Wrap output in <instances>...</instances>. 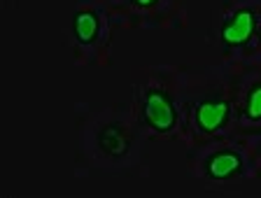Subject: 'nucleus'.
Segmentation results:
<instances>
[{"label": "nucleus", "instance_id": "obj_1", "mask_svg": "<svg viewBox=\"0 0 261 198\" xmlns=\"http://www.w3.org/2000/svg\"><path fill=\"white\" fill-rule=\"evenodd\" d=\"M142 117L156 133H170L177 124V107L161 89H149L142 103Z\"/></svg>", "mask_w": 261, "mask_h": 198}, {"label": "nucleus", "instance_id": "obj_4", "mask_svg": "<svg viewBox=\"0 0 261 198\" xmlns=\"http://www.w3.org/2000/svg\"><path fill=\"white\" fill-rule=\"evenodd\" d=\"M243 173V156L233 149H222L205 161V175L210 180H231Z\"/></svg>", "mask_w": 261, "mask_h": 198}, {"label": "nucleus", "instance_id": "obj_7", "mask_svg": "<svg viewBox=\"0 0 261 198\" xmlns=\"http://www.w3.org/2000/svg\"><path fill=\"white\" fill-rule=\"evenodd\" d=\"M245 117L250 121H261V84H254L245 100Z\"/></svg>", "mask_w": 261, "mask_h": 198}, {"label": "nucleus", "instance_id": "obj_5", "mask_svg": "<svg viewBox=\"0 0 261 198\" xmlns=\"http://www.w3.org/2000/svg\"><path fill=\"white\" fill-rule=\"evenodd\" d=\"M98 147L103 149L108 156H124L130 147V140L121 126L110 124V126H105L103 131H100V135H98Z\"/></svg>", "mask_w": 261, "mask_h": 198}, {"label": "nucleus", "instance_id": "obj_8", "mask_svg": "<svg viewBox=\"0 0 261 198\" xmlns=\"http://www.w3.org/2000/svg\"><path fill=\"white\" fill-rule=\"evenodd\" d=\"M133 3H136L138 7H152L156 0H133Z\"/></svg>", "mask_w": 261, "mask_h": 198}, {"label": "nucleus", "instance_id": "obj_3", "mask_svg": "<svg viewBox=\"0 0 261 198\" xmlns=\"http://www.w3.org/2000/svg\"><path fill=\"white\" fill-rule=\"evenodd\" d=\"M231 117V105L226 100L219 98H210V100H201L196 105V124L203 133H217L222 131L228 124Z\"/></svg>", "mask_w": 261, "mask_h": 198}, {"label": "nucleus", "instance_id": "obj_2", "mask_svg": "<svg viewBox=\"0 0 261 198\" xmlns=\"http://www.w3.org/2000/svg\"><path fill=\"white\" fill-rule=\"evenodd\" d=\"M256 23H259L256 12L252 7H243L222 26V42L226 47H243L252 40Z\"/></svg>", "mask_w": 261, "mask_h": 198}, {"label": "nucleus", "instance_id": "obj_6", "mask_svg": "<svg viewBox=\"0 0 261 198\" xmlns=\"http://www.w3.org/2000/svg\"><path fill=\"white\" fill-rule=\"evenodd\" d=\"M100 31V19L93 10H80L72 17V33L80 44H91L98 38Z\"/></svg>", "mask_w": 261, "mask_h": 198}]
</instances>
